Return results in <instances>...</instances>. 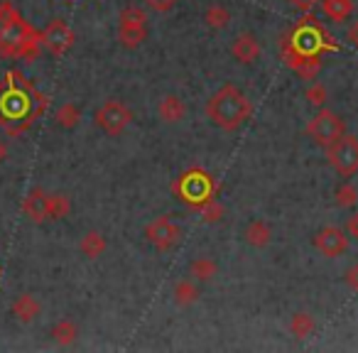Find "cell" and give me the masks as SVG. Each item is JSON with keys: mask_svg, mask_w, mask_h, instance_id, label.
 <instances>
[{"mask_svg": "<svg viewBox=\"0 0 358 353\" xmlns=\"http://www.w3.org/2000/svg\"><path fill=\"white\" fill-rule=\"evenodd\" d=\"M40 35L22 20L10 0L0 3V57L10 59H35L40 57Z\"/></svg>", "mask_w": 358, "mask_h": 353, "instance_id": "1", "label": "cell"}, {"mask_svg": "<svg viewBox=\"0 0 358 353\" xmlns=\"http://www.w3.org/2000/svg\"><path fill=\"white\" fill-rule=\"evenodd\" d=\"M196 180H192V174L182 177V185L187 189V199L189 201H201V199H209V177L201 172H194Z\"/></svg>", "mask_w": 358, "mask_h": 353, "instance_id": "20", "label": "cell"}, {"mask_svg": "<svg viewBox=\"0 0 358 353\" xmlns=\"http://www.w3.org/2000/svg\"><path fill=\"white\" fill-rule=\"evenodd\" d=\"M94 120L106 135H110V138H118V135H123L125 128L130 125L133 113H130V108L123 103V101L110 99V101H106V103H101L99 108H96Z\"/></svg>", "mask_w": 358, "mask_h": 353, "instance_id": "7", "label": "cell"}, {"mask_svg": "<svg viewBox=\"0 0 358 353\" xmlns=\"http://www.w3.org/2000/svg\"><path fill=\"white\" fill-rule=\"evenodd\" d=\"M157 115L162 123H169V125H177L185 120L187 115V103L179 96L169 94V96H162L157 103Z\"/></svg>", "mask_w": 358, "mask_h": 353, "instance_id": "14", "label": "cell"}, {"mask_svg": "<svg viewBox=\"0 0 358 353\" xmlns=\"http://www.w3.org/2000/svg\"><path fill=\"white\" fill-rule=\"evenodd\" d=\"M50 336H52V341L59 343V346H71V343H76V338H79V326H76V322H71V319H59V322L50 329Z\"/></svg>", "mask_w": 358, "mask_h": 353, "instance_id": "19", "label": "cell"}, {"mask_svg": "<svg viewBox=\"0 0 358 353\" xmlns=\"http://www.w3.org/2000/svg\"><path fill=\"white\" fill-rule=\"evenodd\" d=\"M71 211V201L66 194H50L47 196V221H62Z\"/></svg>", "mask_w": 358, "mask_h": 353, "instance_id": "24", "label": "cell"}, {"mask_svg": "<svg viewBox=\"0 0 358 353\" xmlns=\"http://www.w3.org/2000/svg\"><path fill=\"white\" fill-rule=\"evenodd\" d=\"M40 42L50 55L62 57L74 45V30L64 20H52L45 30L40 32Z\"/></svg>", "mask_w": 358, "mask_h": 353, "instance_id": "9", "label": "cell"}, {"mask_svg": "<svg viewBox=\"0 0 358 353\" xmlns=\"http://www.w3.org/2000/svg\"><path fill=\"white\" fill-rule=\"evenodd\" d=\"M243 240L250 245V248L263 250V248H268V245L273 243V229H270L268 221L253 219V221H248V224H245V229H243Z\"/></svg>", "mask_w": 358, "mask_h": 353, "instance_id": "13", "label": "cell"}, {"mask_svg": "<svg viewBox=\"0 0 358 353\" xmlns=\"http://www.w3.org/2000/svg\"><path fill=\"white\" fill-rule=\"evenodd\" d=\"M6 159H8V143L3 138H0V164L6 162Z\"/></svg>", "mask_w": 358, "mask_h": 353, "instance_id": "33", "label": "cell"}, {"mask_svg": "<svg viewBox=\"0 0 358 353\" xmlns=\"http://www.w3.org/2000/svg\"><path fill=\"white\" fill-rule=\"evenodd\" d=\"M55 120L62 130H74L76 125L81 123V108L76 103H71V101H66V103H62L59 108H57Z\"/></svg>", "mask_w": 358, "mask_h": 353, "instance_id": "22", "label": "cell"}, {"mask_svg": "<svg viewBox=\"0 0 358 353\" xmlns=\"http://www.w3.org/2000/svg\"><path fill=\"white\" fill-rule=\"evenodd\" d=\"M143 3L155 13H169L174 6H177L179 0H143Z\"/></svg>", "mask_w": 358, "mask_h": 353, "instance_id": "28", "label": "cell"}, {"mask_svg": "<svg viewBox=\"0 0 358 353\" xmlns=\"http://www.w3.org/2000/svg\"><path fill=\"white\" fill-rule=\"evenodd\" d=\"M172 297L179 307H192L201 299V287L196 280L192 278H182L174 282V289H172Z\"/></svg>", "mask_w": 358, "mask_h": 353, "instance_id": "15", "label": "cell"}, {"mask_svg": "<svg viewBox=\"0 0 358 353\" xmlns=\"http://www.w3.org/2000/svg\"><path fill=\"white\" fill-rule=\"evenodd\" d=\"M204 22L211 30H224L231 22V10L226 6H221V3H211L204 10Z\"/></svg>", "mask_w": 358, "mask_h": 353, "instance_id": "23", "label": "cell"}, {"mask_svg": "<svg viewBox=\"0 0 358 353\" xmlns=\"http://www.w3.org/2000/svg\"><path fill=\"white\" fill-rule=\"evenodd\" d=\"M47 196L50 192H45L42 187L30 189V194L22 199V214L32 221V224H45L47 221Z\"/></svg>", "mask_w": 358, "mask_h": 353, "instance_id": "12", "label": "cell"}, {"mask_svg": "<svg viewBox=\"0 0 358 353\" xmlns=\"http://www.w3.org/2000/svg\"><path fill=\"white\" fill-rule=\"evenodd\" d=\"M253 113V103L241 89L234 84H224L209 101H206V115L216 128L234 133L238 130Z\"/></svg>", "mask_w": 358, "mask_h": 353, "instance_id": "2", "label": "cell"}, {"mask_svg": "<svg viewBox=\"0 0 358 353\" xmlns=\"http://www.w3.org/2000/svg\"><path fill=\"white\" fill-rule=\"evenodd\" d=\"M334 199H336L338 209H353V206L358 204V189L351 185V182H341V185L336 187Z\"/></svg>", "mask_w": 358, "mask_h": 353, "instance_id": "25", "label": "cell"}, {"mask_svg": "<svg viewBox=\"0 0 358 353\" xmlns=\"http://www.w3.org/2000/svg\"><path fill=\"white\" fill-rule=\"evenodd\" d=\"M314 248L324 255V258H341L351 248V238L346 231L336 229V226H324L314 233Z\"/></svg>", "mask_w": 358, "mask_h": 353, "instance_id": "8", "label": "cell"}, {"mask_svg": "<svg viewBox=\"0 0 358 353\" xmlns=\"http://www.w3.org/2000/svg\"><path fill=\"white\" fill-rule=\"evenodd\" d=\"M289 6L297 8L299 13H309L319 6V0H289Z\"/></svg>", "mask_w": 358, "mask_h": 353, "instance_id": "31", "label": "cell"}, {"mask_svg": "<svg viewBox=\"0 0 358 353\" xmlns=\"http://www.w3.org/2000/svg\"><path fill=\"white\" fill-rule=\"evenodd\" d=\"M182 226L169 216H157L145 226V240L152 245L157 253H169L177 248V243L182 240Z\"/></svg>", "mask_w": 358, "mask_h": 353, "instance_id": "6", "label": "cell"}, {"mask_svg": "<svg viewBox=\"0 0 358 353\" xmlns=\"http://www.w3.org/2000/svg\"><path fill=\"white\" fill-rule=\"evenodd\" d=\"M304 133H307L317 145H322V147H329L334 140L341 138V135L346 133V120H343L338 113H334V110L319 108V113H314L312 120L307 123Z\"/></svg>", "mask_w": 358, "mask_h": 353, "instance_id": "5", "label": "cell"}, {"mask_svg": "<svg viewBox=\"0 0 358 353\" xmlns=\"http://www.w3.org/2000/svg\"><path fill=\"white\" fill-rule=\"evenodd\" d=\"M260 52L263 50H260V42L253 32H241L234 40V45H231V55H234V59L238 64H255Z\"/></svg>", "mask_w": 358, "mask_h": 353, "instance_id": "10", "label": "cell"}, {"mask_svg": "<svg viewBox=\"0 0 358 353\" xmlns=\"http://www.w3.org/2000/svg\"><path fill=\"white\" fill-rule=\"evenodd\" d=\"M346 40L351 42V45H353V47H356V50H358V20L353 22L351 27H348V32H346Z\"/></svg>", "mask_w": 358, "mask_h": 353, "instance_id": "32", "label": "cell"}, {"mask_svg": "<svg viewBox=\"0 0 358 353\" xmlns=\"http://www.w3.org/2000/svg\"><path fill=\"white\" fill-rule=\"evenodd\" d=\"M327 159L334 172L341 177H353L358 172V138L343 133L327 147Z\"/></svg>", "mask_w": 358, "mask_h": 353, "instance_id": "4", "label": "cell"}, {"mask_svg": "<svg viewBox=\"0 0 358 353\" xmlns=\"http://www.w3.org/2000/svg\"><path fill=\"white\" fill-rule=\"evenodd\" d=\"M314 329H317V322H314V317L309 312H294L289 317V333L294 338H299V341L312 336Z\"/></svg>", "mask_w": 358, "mask_h": 353, "instance_id": "21", "label": "cell"}, {"mask_svg": "<svg viewBox=\"0 0 358 353\" xmlns=\"http://www.w3.org/2000/svg\"><path fill=\"white\" fill-rule=\"evenodd\" d=\"M106 248H108V240H106V236L101 231H86L79 240L81 255L89 260H99L106 253Z\"/></svg>", "mask_w": 358, "mask_h": 353, "instance_id": "16", "label": "cell"}, {"mask_svg": "<svg viewBox=\"0 0 358 353\" xmlns=\"http://www.w3.org/2000/svg\"><path fill=\"white\" fill-rule=\"evenodd\" d=\"M343 231H346L348 238H351V240H358V211H356V214L348 216L346 226H343Z\"/></svg>", "mask_w": 358, "mask_h": 353, "instance_id": "30", "label": "cell"}, {"mask_svg": "<svg viewBox=\"0 0 358 353\" xmlns=\"http://www.w3.org/2000/svg\"><path fill=\"white\" fill-rule=\"evenodd\" d=\"M304 99H307L309 103L314 106V108H322V106L327 103V86L319 84V81H314V84L309 86L307 91H304Z\"/></svg>", "mask_w": 358, "mask_h": 353, "instance_id": "27", "label": "cell"}, {"mask_svg": "<svg viewBox=\"0 0 358 353\" xmlns=\"http://www.w3.org/2000/svg\"><path fill=\"white\" fill-rule=\"evenodd\" d=\"M10 314H13V317H15L20 324H32V322H35V319L42 314V304H40V299H37L35 294L22 292V294H17V297L13 299Z\"/></svg>", "mask_w": 358, "mask_h": 353, "instance_id": "11", "label": "cell"}, {"mask_svg": "<svg viewBox=\"0 0 358 353\" xmlns=\"http://www.w3.org/2000/svg\"><path fill=\"white\" fill-rule=\"evenodd\" d=\"M343 282L351 292H358V263H353L351 268L343 273Z\"/></svg>", "mask_w": 358, "mask_h": 353, "instance_id": "29", "label": "cell"}, {"mask_svg": "<svg viewBox=\"0 0 358 353\" xmlns=\"http://www.w3.org/2000/svg\"><path fill=\"white\" fill-rule=\"evenodd\" d=\"M224 214H226V209L219 201L209 199L201 204V221H204V224H219V221L224 219Z\"/></svg>", "mask_w": 358, "mask_h": 353, "instance_id": "26", "label": "cell"}, {"mask_svg": "<svg viewBox=\"0 0 358 353\" xmlns=\"http://www.w3.org/2000/svg\"><path fill=\"white\" fill-rule=\"evenodd\" d=\"M319 3H322L324 15L334 22H346L353 15V10H356L353 0H319Z\"/></svg>", "mask_w": 358, "mask_h": 353, "instance_id": "17", "label": "cell"}, {"mask_svg": "<svg viewBox=\"0 0 358 353\" xmlns=\"http://www.w3.org/2000/svg\"><path fill=\"white\" fill-rule=\"evenodd\" d=\"M219 275V263L214 258H194L189 263V278L196 282H211Z\"/></svg>", "mask_w": 358, "mask_h": 353, "instance_id": "18", "label": "cell"}, {"mask_svg": "<svg viewBox=\"0 0 358 353\" xmlns=\"http://www.w3.org/2000/svg\"><path fill=\"white\" fill-rule=\"evenodd\" d=\"M148 40V15L143 8L128 6L118 17V42L123 50H138Z\"/></svg>", "mask_w": 358, "mask_h": 353, "instance_id": "3", "label": "cell"}]
</instances>
